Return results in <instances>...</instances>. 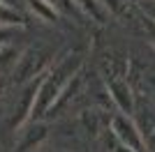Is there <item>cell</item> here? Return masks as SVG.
I'll list each match as a JSON object with an SVG mask.
<instances>
[{
	"instance_id": "cell-1",
	"label": "cell",
	"mask_w": 155,
	"mask_h": 152,
	"mask_svg": "<svg viewBox=\"0 0 155 152\" xmlns=\"http://www.w3.org/2000/svg\"><path fill=\"white\" fill-rule=\"evenodd\" d=\"M81 65H84V55L77 53V51H70L67 55H63L53 67H49L42 74L39 85H37V95H35L30 122L39 120L49 111H53V106L60 101V97L67 90V85L72 83V78L81 71Z\"/></svg>"
},
{
	"instance_id": "cell-2",
	"label": "cell",
	"mask_w": 155,
	"mask_h": 152,
	"mask_svg": "<svg viewBox=\"0 0 155 152\" xmlns=\"http://www.w3.org/2000/svg\"><path fill=\"white\" fill-rule=\"evenodd\" d=\"M102 74H104L107 90H109L114 104L118 106V111H123V113L130 115L132 111H134V95H132V88H130V83H127L125 69L120 67V65L111 62L109 67L102 69Z\"/></svg>"
},
{
	"instance_id": "cell-3",
	"label": "cell",
	"mask_w": 155,
	"mask_h": 152,
	"mask_svg": "<svg viewBox=\"0 0 155 152\" xmlns=\"http://www.w3.org/2000/svg\"><path fill=\"white\" fill-rule=\"evenodd\" d=\"M49 60H51V51L46 49H28L21 53V58H16V65H14V78L16 83H26L42 76L49 67Z\"/></svg>"
},
{
	"instance_id": "cell-4",
	"label": "cell",
	"mask_w": 155,
	"mask_h": 152,
	"mask_svg": "<svg viewBox=\"0 0 155 152\" xmlns=\"http://www.w3.org/2000/svg\"><path fill=\"white\" fill-rule=\"evenodd\" d=\"M109 131L114 134V136H116L123 145L132 147V150H137V152H150L143 131H139V127L130 120L127 113H123V111H120V113H116V115H111V127H109Z\"/></svg>"
},
{
	"instance_id": "cell-5",
	"label": "cell",
	"mask_w": 155,
	"mask_h": 152,
	"mask_svg": "<svg viewBox=\"0 0 155 152\" xmlns=\"http://www.w3.org/2000/svg\"><path fill=\"white\" fill-rule=\"evenodd\" d=\"M37 83H30L26 88V92L19 97V108H14V120H12V129H21L23 125L30 122L32 115V106H35V95H37Z\"/></svg>"
},
{
	"instance_id": "cell-6",
	"label": "cell",
	"mask_w": 155,
	"mask_h": 152,
	"mask_svg": "<svg viewBox=\"0 0 155 152\" xmlns=\"http://www.w3.org/2000/svg\"><path fill=\"white\" fill-rule=\"evenodd\" d=\"M74 5L79 7V12L84 14V16H88L91 21H95L100 25H107L109 19L114 16L104 0H74Z\"/></svg>"
},
{
	"instance_id": "cell-7",
	"label": "cell",
	"mask_w": 155,
	"mask_h": 152,
	"mask_svg": "<svg viewBox=\"0 0 155 152\" xmlns=\"http://www.w3.org/2000/svg\"><path fill=\"white\" fill-rule=\"evenodd\" d=\"M44 138H46V127L42 125V122L35 120L30 127H28V131H23L19 147H21V150H37L39 143H42Z\"/></svg>"
},
{
	"instance_id": "cell-8",
	"label": "cell",
	"mask_w": 155,
	"mask_h": 152,
	"mask_svg": "<svg viewBox=\"0 0 155 152\" xmlns=\"http://www.w3.org/2000/svg\"><path fill=\"white\" fill-rule=\"evenodd\" d=\"M28 23V16L19 12L14 5L0 0V25H14V28H23Z\"/></svg>"
},
{
	"instance_id": "cell-9",
	"label": "cell",
	"mask_w": 155,
	"mask_h": 152,
	"mask_svg": "<svg viewBox=\"0 0 155 152\" xmlns=\"http://www.w3.org/2000/svg\"><path fill=\"white\" fill-rule=\"evenodd\" d=\"M26 5L30 7V12L35 14V16H39V19L46 21V23H53V21H58V16H60V12L49 0H26Z\"/></svg>"
},
{
	"instance_id": "cell-10",
	"label": "cell",
	"mask_w": 155,
	"mask_h": 152,
	"mask_svg": "<svg viewBox=\"0 0 155 152\" xmlns=\"http://www.w3.org/2000/svg\"><path fill=\"white\" fill-rule=\"evenodd\" d=\"M104 2L109 7V12L114 14V16H118V19H123V21H137L139 19V14L130 7L125 0H104Z\"/></svg>"
},
{
	"instance_id": "cell-11",
	"label": "cell",
	"mask_w": 155,
	"mask_h": 152,
	"mask_svg": "<svg viewBox=\"0 0 155 152\" xmlns=\"http://www.w3.org/2000/svg\"><path fill=\"white\" fill-rule=\"evenodd\" d=\"M49 2H51L63 16H77V14H81L79 7L74 5V0H49Z\"/></svg>"
},
{
	"instance_id": "cell-12",
	"label": "cell",
	"mask_w": 155,
	"mask_h": 152,
	"mask_svg": "<svg viewBox=\"0 0 155 152\" xmlns=\"http://www.w3.org/2000/svg\"><path fill=\"white\" fill-rule=\"evenodd\" d=\"M107 141H109V152H137V150H132V147L123 145L111 131H107Z\"/></svg>"
},
{
	"instance_id": "cell-13",
	"label": "cell",
	"mask_w": 155,
	"mask_h": 152,
	"mask_svg": "<svg viewBox=\"0 0 155 152\" xmlns=\"http://www.w3.org/2000/svg\"><path fill=\"white\" fill-rule=\"evenodd\" d=\"M14 35H16V28H14V25H0V53H2L5 44L14 37Z\"/></svg>"
},
{
	"instance_id": "cell-14",
	"label": "cell",
	"mask_w": 155,
	"mask_h": 152,
	"mask_svg": "<svg viewBox=\"0 0 155 152\" xmlns=\"http://www.w3.org/2000/svg\"><path fill=\"white\" fill-rule=\"evenodd\" d=\"M139 21H141L143 30H146V35H148V39L153 42L155 46V19H150V16H139Z\"/></svg>"
},
{
	"instance_id": "cell-15",
	"label": "cell",
	"mask_w": 155,
	"mask_h": 152,
	"mask_svg": "<svg viewBox=\"0 0 155 152\" xmlns=\"http://www.w3.org/2000/svg\"><path fill=\"white\" fill-rule=\"evenodd\" d=\"M5 88H7V78L2 74H0V97H2V92H5Z\"/></svg>"
},
{
	"instance_id": "cell-16",
	"label": "cell",
	"mask_w": 155,
	"mask_h": 152,
	"mask_svg": "<svg viewBox=\"0 0 155 152\" xmlns=\"http://www.w3.org/2000/svg\"><path fill=\"white\" fill-rule=\"evenodd\" d=\"M44 152H63V150H44Z\"/></svg>"
},
{
	"instance_id": "cell-17",
	"label": "cell",
	"mask_w": 155,
	"mask_h": 152,
	"mask_svg": "<svg viewBox=\"0 0 155 152\" xmlns=\"http://www.w3.org/2000/svg\"><path fill=\"white\" fill-rule=\"evenodd\" d=\"M2 2H9V5H14V0H2Z\"/></svg>"
}]
</instances>
